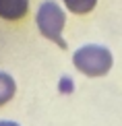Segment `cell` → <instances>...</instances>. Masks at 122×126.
<instances>
[{"instance_id": "4", "label": "cell", "mask_w": 122, "mask_h": 126, "mask_svg": "<svg viewBox=\"0 0 122 126\" xmlns=\"http://www.w3.org/2000/svg\"><path fill=\"white\" fill-rule=\"evenodd\" d=\"M17 91V85H15V79L6 75V72H0V106H4L6 101H10Z\"/></svg>"}, {"instance_id": "3", "label": "cell", "mask_w": 122, "mask_h": 126, "mask_svg": "<svg viewBox=\"0 0 122 126\" xmlns=\"http://www.w3.org/2000/svg\"><path fill=\"white\" fill-rule=\"evenodd\" d=\"M29 0H0V17L6 21H19L27 15Z\"/></svg>"}, {"instance_id": "1", "label": "cell", "mask_w": 122, "mask_h": 126, "mask_svg": "<svg viewBox=\"0 0 122 126\" xmlns=\"http://www.w3.org/2000/svg\"><path fill=\"white\" fill-rule=\"evenodd\" d=\"M72 62L87 77H104L112 68V52L104 46H83L75 52Z\"/></svg>"}, {"instance_id": "6", "label": "cell", "mask_w": 122, "mask_h": 126, "mask_svg": "<svg viewBox=\"0 0 122 126\" xmlns=\"http://www.w3.org/2000/svg\"><path fill=\"white\" fill-rule=\"evenodd\" d=\"M0 126H19V124H17V122H10V120H2Z\"/></svg>"}, {"instance_id": "2", "label": "cell", "mask_w": 122, "mask_h": 126, "mask_svg": "<svg viewBox=\"0 0 122 126\" xmlns=\"http://www.w3.org/2000/svg\"><path fill=\"white\" fill-rule=\"evenodd\" d=\"M37 27L41 31V35L48 39H52L54 44H58L60 48H66L64 39H62V29H64V13H62V8L58 6L54 0H48L44 2L37 10Z\"/></svg>"}, {"instance_id": "5", "label": "cell", "mask_w": 122, "mask_h": 126, "mask_svg": "<svg viewBox=\"0 0 122 126\" xmlns=\"http://www.w3.org/2000/svg\"><path fill=\"white\" fill-rule=\"evenodd\" d=\"M64 6L75 15H85V13H91L93 6L97 4V0H62Z\"/></svg>"}]
</instances>
